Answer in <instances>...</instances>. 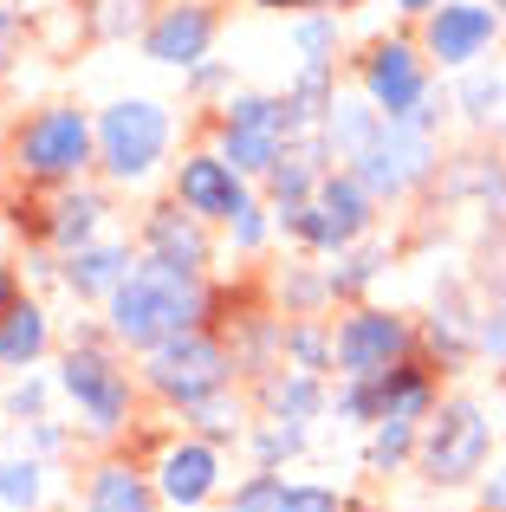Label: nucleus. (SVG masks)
Returning a JSON list of instances; mask_svg holds the SVG:
<instances>
[{"instance_id": "f257e3e1", "label": "nucleus", "mask_w": 506, "mask_h": 512, "mask_svg": "<svg viewBox=\"0 0 506 512\" xmlns=\"http://www.w3.org/2000/svg\"><path fill=\"white\" fill-rule=\"evenodd\" d=\"M221 286L215 273H182V266H163V260H137L130 279L104 299V331L124 357H143L163 338H182L195 325H221Z\"/></svg>"}, {"instance_id": "f03ea898", "label": "nucleus", "mask_w": 506, "mask_h": 512, "mask_svg": "<svg viewBox=\"0 0 506 512\" xmlns=\"http://www.w3.org/2000/svg\"><path fill=\"white\" fill-rule=\"evenodd\" d=\"M52 383H59V402L72 409V428L91 448H117L137 428V409H143L137 357H124L104 325H85L72 344H59Z\"/></svg>"}, {"instance_id": "7ed1b4c3", "label": "nucleus", "mask_w": 506, "mask_h": 512, "mask_svg": "<svg viewBox=\"0 0 506 512\" xmlns=\"http://www.w3.org/2000/svg\"><path fill=\"white\" fill-rule=\"evenodd\" d=\"M7 169L26 188H72L98 175V111L52 98L7 130Z\"/></svg>"}, {"instance_id": "20e7f679", "label": "nucleus", "mask_w": 506, "mask_h": 512, "mask_svg": "<svg viewBox=\"0 0 506 512\" xmlns=\"http://www.w3.org/2000/svg\"><path fill=\"white\" fill-rule=\"evenodd\" d=\"M494 409H487V396H474V389H448L442 409L422 422V448H416V480L429 493H468L474 480L494 467Z\"/></svg>"}, {"instance_id": "39448f33", "label": "nucleus", "mask_w": 506, "mask_h": 512, "mask_svg": "<svg viewBox=\"0 0 506 512\" xmlns=\"http://www.w3.org/2000/svg\"><path fill=\"white\" fill-rule=\"evenodd\" d=\"M176 163V111L150 91H124L98 111V182L143 188Z\"/></svg>"}, {"instance_id": "423d86ee", "label": "nucleus", "mask_w": 506, "mask_h": 512, "mask_svg": "<svg viewBox=\"0 0 506 512\" xmlns=\"http://www.w3.org/2000/svg\"><path fill=\"white\" fill-rule=\"evenodd\" d=\"M137 383H143V402L182 415V409H195V402H208L215 389H234L241 370H234V350L221 338V325H195V331H182V338H163L156 350H143Z\"/></svg>"}, {"instance_id": "0eeeda50", "label": "nucleus", "mask_w": 506, "mask_h": 512, "mask_svg": "<svg viewBox=\"0 0 506 512\" xmlns=\"http://www.w3.org/2000/svg\"><path fill=\"white\" fill-rule=\"evenodd\" d=\"M344 169L364 175L370 195H377L383 208H403V201L429 195L435 175H442V130L416 124V117H383L377 137H370L364 150H357V163H344Z\"/></svg>"}, {"instance_id": "6e6552de", "label": "nucleus", "mask_w": 506, "mask_h": 512, "mask_svg": "<svg viewBox=\"0 0 506 512\" xmlns=\"http://www.w3.org/2000/svg\"><path fill=\"white\" fill-rule=\"evenodd\" d=\"M286 143H292V117L279 91H228L215 104V150L247 182H266V169L286 156Z\"/></svg>"}, {"instance_id": "1a4fd4ad", "label": "nucleus", "mask_w": 506, "mask_h": 512, "mask_svg": "<svg viewBox=\"0 0 506 512\" xmlns=\"http://www.w3.org/2000/svg\"><path fill=\"white\" fill-rule=\"evenodd\" d=\"M331 331H338V376H383L422 350V318L377 305V299L338 305Z\"/></svg>"}, {"instance_id": "9d476101", "label": "nucleus", "mask_w": 506, "mask_h": 512, "mask_svg": "<svg viewBox=\"0 0 506 512\" xmlns=\"http://www.w3.org/2000/svg\"><path fill=\"white\" fill-rule=\"evenodd\" d=\"M351 78H357V91H364L383 117H409L416 104H429L435 91H442V72L429 65L422 39H409V33L370 39V46L351 59Z\"/></svg>"}, {"instance_id": "9b49d317", "label": "nucleus", "mask_w": 506, "mask_h": 512, "mask_svg": "<svg viewBox=\"0 0 506 512\" xmlns=\"http://www.w3.org/2000/svg\"><path fill=\"white\" fill-rule=\"evenodd\" d=\"M150 480H156L163 512H208V506L228 500V448H215V441L182 428V435L156 441Z\"/></svg>"}, {"instance_id": "f8f14e48", "label": "nucleus", "mask_w": 506, "mask_h": 512, "mask_svg": "<svg viewBox=\"0 0 506 512\" xmlns=\"http://www.w3.org/2000/svg\"><path fill=\"white\" fill-rule=\"evenodd\" d=\"M416 39L422 52H429L435 72H474V65H487V52L506 39L500 26V7L494 0H442L435 13H422L416 20Z\"/></svg>"}, {"instance_id": "ddd939ff", "label": "nucleus", "mask_w": 506, "mask_h": 512, "mask_svg": "<svg viewBox=\"0 0 506 512\" xmlns=\"http://www.w3.org/2000/svg\"><path fill=\"white\" fill-rule=\"evenodd\" d=\"M169 195H176L189 214H202L208 227H228L234 214L260 195V182H247L215 143H195V150H182L176 163H169Z\"/></svg>"}, {"instance_id": "4468645a", "label": "nucleus", "mask_w": 506, "mask_h": 512, "mask_svg": "<svg viewBox=\"0 0 506 512\" xmlns=\"http://www.w3.org/2000/svg\"><path fill=\"white\" fill-rule=\"evenodd\" d=\"M215 39H221V7L215 0H163L137 46H143V59L163 65V72H195V65L215 52Z\"/></svg>"}, {"instance_id": "2eb2a0df", "label": "nucleus", "mask_w": 506, "mask_h": 512, "mask_svg": "<svg viewBox=\"0 0 506 512\" xmlns=\"http://www.w3.org/2000/svg\"><path fill=\"white\" fill-rule=\"evenodd\" d=\"M33 195H39V247L59 253V260L111 234V188H104V182L33 188Z\"/></svg>"}, {"instance_id": "dca6fc26", "label": "nucleus", "mask_w": 506, "mask_h": 512, "mask_svg": "<svg viewBox=\"0 0 506 512\" xmlns=\"http://www.w3.org/2000/svg\"><path fill=\"white\" fill-rule=\"evenodd\" d=\"M137 253L163 260V266H182V273H215V227L202 214H189L176 195H163L137 214Z\"/></svg>"}, {"instance_id": "f3484780", "label": "nucleus", "mask_w": 506, "mask_h": 512, "mask_svg": "<svg viewBox=\"0 0 506 512\" xmlns=\"http://www.w3.org/2000/svg\"><path fill=\"white\" fill-rule=\"evenodd\" d=\"M422 357L442 376H468L481 363V292L468 286H442L422 318Z\"/></svg>"}, {"instance_id": "a211bd4d", "label": "nucleus", "mask_w": 506, "mask_h": 512, "mask_svg": "<svg viewBox=\"0 0 506 512\" xmlns=\"http://www.w3.org/2000/svg\"><path fill=\"white\" fill-rule=\"evenodd\" d=\"M78 512H163L150 461H137L124 448H104L85 467V480H78Z\"/></svg>"}, {"instance_id": "6ab92c4d", "label": "nucleus", "mask_w": 506, "mask_h": 512, "mask_svg": "<svg viewBox=\"0 0 506 512\" xmlns=\"http://www.w3.org/2000/svg\"><path fill=\"white\" fill-rule=\"evenodd\" d=\"M137 260H143L137 240L104 234V240H91V247L65 253V260H59V286L72 292L78 305H98V312H104V299H111V292L130 279V266H137Z\"/></svg>"}, {"instance_id": "aec40b11", "label": "nucleus", "mask_w": 506, "mask_h": 512, "mask_svg": "<svg viewBox=\"0 0 506 512\" xmlns=\"http://www.w3.org/2000/svg\"><path fill=\"white\" fill-rule=\"evenodd\" d=\"M247 396H253V415H273V422H312V428L331 422V376L292 370V363L253 376Z\"/></svg>"}, {"instance_id": "412c9836", "label": "nucleus", "mask_w": 506, "mask_h": 512, "mask_svg": "<svg viewBox=\"0 0 506 512\" xmlns=\"http://www.w3.org/2000/svg\"><path fill=\"white\" fill-rule=\"evenodd\" d=\"M331 169H338V156H331L325 130H312V137H292V143H286V156H279V163L266 169L260 195L273 201V214H286V208H305V201L318 195V182H325Z\"/></svg>"}, {"instance_id": "4be33fe9", "label": "nucleus", "mask_w": 506, "mask_h": 512, "mask_svg": "<svg viewBox=\"0 0 506 512\" xmlns=\"http://www.w3.org/2000/svg\"><path fill=\"white\" fill-rule=\"evenodd\" d=\"M377 383V422H429L435 409H442V370H435L429 357H409V363H396V370H383V376H370Z\"/></svg>"}, {"instance_id": "5701e85b", "label": "nucleus", "mask_w": 506, "mask_h": 512, "mask_svg": "<svg viewBox=\"0 0 506 512\" xmlns=\"http://www.w3.org/2000/svg\"><path fill=\"white\" fill-rule=\"evenodd\" d=\"M52 350H59L52 312L33 299V292H20V299L0 312V376H26V370H39Z\"/></svg>"}, {"instance_id": "b1692460", "label": "nucleus", "mask_w": 506, "mask_h": 512, "mask_svg": "<svg viewBox=\"0 0 506 512\" xmlns=\"http://www.w3.org/2000/svg\"><path fill=\"white\" fill-rule=\"evenodd\" d=\"M435 188H442V201H474V208H487V214H506V156L500 150H468V156H455V163H442Z\"/></svg>"}, {"instance_id": "393cba45", "label": "nucleus", "mask_w": 506, "mask_h": 512, "mask_svg": "<svg viewBox=\"0 0 506 512\" xmlns=\"http://www.w3.org/2000/svg\"><path fill=\"white\" fill-rule=\"evenodd\" d=\"M390 260H396V247H390L383 234H364L357 247H344L338 260H325L331 305H357V299H370V292H377V279L390 273Z\"/></svg>"}, {"instance_id": "a878e982", "label": "nucleus", "mask_w": 506, "mask_h": 512, "mask_svg": "<svg viewBox=\"0 0 506 512\" xmlns=\"http://www.w3.org/2000/svg\"><path fill=\"white\" fill-rule=\"evenodd\" d=\"M312 201H318V208H325V214H331V221H338L351 240H364V234H377V227H383V201L370 195L364 175L344 169V163L331 169L325 182H318V195H312Z\"/></svg>"}, {"instance_id": "bb28decb", "label": "nucleus", "mask_w": 506, "mask_h": 512, "mask_svg": "<svg viewBox=\"0 0 506 512\" xmlns=\"http://www.w3.org/2000/svg\"><path fill=\"white\" fill-rule=\"evenodd\" d=\"M182 428L234 454V448L247 441V428H253V396H247V383H234V389H215L208 402H195V409H182Z\"/></svg>"}, {"instance_id": "cd10ccee", "label": "nucleus", "mask_w": 506, "mask_h": 512, "mask_svg": "<svg viewBox=\"0 0 506 512\" xmlns=\"http://www.w3.org/2000/svg\"><path fill=\"white\" fill-rule=\"evenodd\" d=\"M338 65H299L292 72V85L279 91L286 98V117H292V137H312V130H325L331 104H338Z\"/></svg>"}, {"instance_id": "c85d7f7f", "label": "nucleus", "mask_w": 506, "mask_h": 512, "mask_svg": "<svg viewBox=\"0 0 506 512\" xmlns=\"http://www.w3.org/2000/svg\"><path fill=\"white\" fill-rule=\"evenodd\" d=\"M305 448H312V422H273V415H253L241 441L247 467H266V474H286L292 461H305Z\"/></svg>"}, {"instance_id": "c756f323", "label": "nucleus", "mask_w": 506, "mask_h": 512, "mask_svg": "<svg viewBox=\"0 0 506 512\" xmlns=\"http://www.w3.org/2000/svg\"><path fill=\"white\" fill-rule=\"evenodd\" d=\"M416 448H422V422H377L364 435V474L377 487H390V480L416 474Z\"/></svg>"}, {"instance_id": "7c9ffc66", "label": "nucleus", "mask_w": 506, "mask_h": 512, "mask_svg": "<svg viewBox=\"0 0 506 512\" xmlns=\"http://www.w3.org/2000/svg\"><path fill=\"white\" fill-rule=\"evenodd\" d=\"M377 124H383V111L364 98V91H338V104H331V117H325V143H331V156L338 163H357V150H364L370 137H377Z\"/></svg>"}, {"instance_id": "2f4dec72", "label": "nucleus", "mask_w": 506, "mask_h": 512, "mask_svg": "<svg viewBox=\"0 0 506 512\" xmlns=\"http://www.w3.org/2000/svg\"><path fill=\"white\" fill-rule=\"evenodd\" d=\"M279 363L312 370V376H338V331H331V318H286Z\"/></svg>"}, {"instance_id": "473e14b6", "label": "nucleus", "mask_w": 506, "mask_h": 512, "mask_svg": "<svg viewBox=\"0 0 506 512\" xmlns=\"http://www.w3.org/2000/svg\"><path fill=\"white\" fill-rule=\"evenodd\" d=\"M273 305H279L286 318H325V312H331V279H325V266L305 253L299 266L273 273Z\"/></svg>"}, {"instance_id": "72a5a7b5", "label": "nucleus", "mask_w": 506, "mask_h": 512, "mask_svg": "<svg viewBox=\"0 0 506 512\" xmlns=\"http://www.w3.org/2000/svg\"><path fill=\"white\" fill-rule=\"evenodd\" d=\"M46 493H52V461H39L26 448L0 454V512H39Z\"/></svg>"}, {"instance_id": "f704fd0d", "label": "nucleus", "mask_w": 506, "mask_h": 512, "mask_svg": "<svg viewBox=\"0 0 506 512\" xmlns=\"http://www.w3.org/2000/svg\"><path fill=\"white\" fill-rule=\"evenodd\" d=\"M156 7L163 0H85V33L104 39V46H130V39H143V26L156 20Z\"/></svg>"}, {"instance_id": "c9c22d12", "label": "nucleus", "mask_w": 506, "mask_h": 512, "mask_svg": "<svg viewBox=\"0 0 506 512\" xmlns=\"http://www.w3.org/2000/svg\"><path fill=\"white\" fill-rule=\"evenodd\" d=\"M292 52L299 65H338L344 52V13H292Z\"/></svg>"}, {"instance_id": "e433bc0d", "label": "nucleus", "mask_w": 506, "mask_h": 512, "mask_svg": "<svg viewBox=\"0 0 506 512\" xmlns=\"http://www.w3.org/2000/svg\"><path fill=\"white\" fill-rule=\"evenodd\" d=\"M221 512H292V480L286 474H266V467H247V474L228 487Z\"/></svg>"}, {"instance_id": "4c0bfd02", "label": "nucleus", "mask_w": 506, "mask_h": 512, "mask_svg": "<svg viewBox=\"0 0 506 512\" xmlns=\"http://www.w3.org/2000/svg\"><path fill=\"white\" fill-rule=\"evenodd\" d=\"M331 422L351 428V435H370L377 428V383L370 376H331Z\"/></svg>"}, {"instance_id": "58836bf2", "label": "nucleus", "mask_w": 506, "mask_h": 512, "mask_svg": "<svg viewBox=\"0 0 506 512\" xmlns=\"http://www.w3.org/2000/svg\"><path fill=\"white\" fill-rule=\"evenodd\" d=\"M52 396H59V383H52L46 370L7 376V396H0V415H7L13 428H26V422H39V415H52Z\"/></svg>"}, {"instance_id": "ea45409f", "label": "nucleus", "mask_w": 506, "mask_h": 512, "mask_svg": "<svg viewBox=\"0 0 506 512\" xmlns=\"http://www.w3.org/2000/svg\"><path fill=\"white\" fill-rule=\"evenodd\" d=\"M221 234H228V247L241 253V260H260L266 247H273V234H279V214H273V201L266 195H253L241 214H234L228 227H221Z\"/></svg>"}, {"instance_id": "a19ab883", "label": "nucleus", "mask_w": 506, "mask_h": 512, "mask_svg": "<svg viewBox=\"0 0 506 512\" xmlns=\"http://www.w3.org/2000/svg\"><path fill=\"white\" fill-rule=\"evenodd\" d=\"M72 441H78V428H72V422H52V415H39V422H26V428H20V448H26V454H39V461L65 454Z\"/></svg>"}, {"instance_id": "79ce46f5", "label": "nucleus", "mask_w": 506, "mask_h": 512, "mask_svg": "<svg viewBox=\"0 0 506 512\" xmlns=\"http://www.w3.org/2000/svg\"><path fill=\"white\" fill-rule=\"evenodd\" d=\"M292 512H344V487H331V480H292Z\"/></svg>"}, {"instance_id": "37998d69", "label": "nucleus", "mask_w": 506, "mask_h": 512, "mask_svg": "<svg viewBox=\"0 0 506 512\" xmlns=\"http://www.w3.org/2000/svg\"><path fill=\"white\" fill-rule=\"evenodd\" d=\"M468 500H474V512H506V454H494V467L468 487Z\"/></svg>"}, {"instance_id": "c03bdc74", "label": "nucleus", "mask_w": 506, "mask_h": 512, "mask_svg": "<svg viewBox=\"0 0 506 512\" xmlns=\"http://www.w3.org/2000/svg\"><path fill=\"white\" fill-rule=\"evenodd\" d=\"M182 78H189V98H228V91H234V72L221 59H202L195 72H182Z\"/></svg>"}, {"instance_id": "a18cd8bd", "label": "nucleus", "mask_w": 506, "mask_h": 512, "mask_svg": "<svg viewBox=\"0 0 506 512\" xmlns=\"http://www.w3.org/2000/svg\"><path fill=\"white\" fill-rule=\"evenodd\" d=\"M13 299H20V266H13L7 253H0V312H7Z\"/></svg>"}, {"instance_id": "49530a36", "label": "nucleus", "mask_w": 506, "mask_h": 512, "mask_svg": "<svg viewBox=\"0 0 506 512\" xmlns=\"http://www.w3.org/2000/svg\"><path fill=\"white\" fill-rule=\"evenodd\" d=\"M13 39H20V13H7V7H0V65L13 59Z\"/></svg>"}, {"instance_id": "de8ad7c7", "label": "nucleus", "mask_w": 506, "mask_h": 512, "mask_svg": "<svg viewBox=\"0 0 506 512\" xmlns=\"http://www.w3.org/2000/svg\"><path fill=\"white\" fill-rule=\"evenodd\" d=\"M253 7H266V13H312V0H253Z\"/></svg>"}, {"instance_id": "09e8293b", "label": "nucleus", "mask_w": 506, "mask_h": 512, "mask_svg": "<svg viewBox=\"0 0 506 512\" xmlns=\"http://www.w3.org/2000/svg\"><path fill=\"white\" fill-rule=\"evenodd\" d=\"M442 7V0H396V13H403V20H422V13H435Z\"/></svg>"}, {"instance_id": "8fccbe9b", "label": "nucleus", "mask_w": 506, "mask_h": 512, "mask_svg": "<svg viewBox=\"0 0 506 512\" xmlns=\"http://www.w3.org/2000/svg\"><path fill=\"white\" fill-rule=\"evenodd\" d=\"M494 143H506V78H500V104H494V130H487Z\"/></svg>"}, {"instance_id": "3c124183", "label": "nucleus", "mask_w": 506, "mask_h": 512, "mask_svg": "<svg viewBox=\"0 0 506 512\" xmlns=\"http://www.w3.org/2000/svg\"><path fill=\"white\" fill-rule=\"evenodd\" d=\"M344 512H383L377 493H344Z\"/></svg>"}, {"instance_id": "603ef678", "label": "nucleus", "mask_w": 506, "mask_h": 512, "mask_svg": "<svg viewBox=\"0 0 506 512\" xmlns=\"http://www.w3.org/2000/svg\"><path fill=\"white\" fill-rule=\"evenodd\" d=\"M312 7H318V13H351L357 0H312Z\"/></svg>"}, {"instance_id": "864d4df0", "label": "nucleus", "mask_w": 506, "mask_h": 512, "mask_svg": "<svg viewBox=\"0 0 506 512\" xmlns=\"http://www.w3.org/2000/svg\"><path fill=\"white\" fill-rule=\"evenodd\" d=\"M429 512H474V506H429Z\"/></svg>"}, {"instance_id": "5fc2aeb1", "label": "nucleus", "mask_w": 506, "mask_h": 512, "mask_svg": "<svg viewBox=\"0 0 506 512\" xmlns=\"http://www.w3.org/2000/svg\"><path fill=\"white\" fill-rule=\"evenodd\" d=\"M494 7H500V26H506V0H494Z\"/></svg>"}, {"instance_id": "6e6d98bb", "label": "nucleus", "mask_w": 506, "mask_h": 512, "mask_svg": "<svg viewBox=\"0 0 506 512\" xmlns=\"http://www.w3.org/2000/svg\"><path fill=\"white\" fill-rule=\"evenodd\" d=\"M500 383H506V363H500Z\"/></svg>"}, {"instance_id": "4d7b16f0", "label": "nucleus", "mask_w": 506, "mask_h": 512, "mask_svg": "<svg viewBox=\"0 0 506 512\" xmlns=\"http://www.w3.org/2000/svg\"><path fill=\"white\" fill-rule=\"evenodd\" d=\"M500 448H506V428H500Z\"/></svg>"}]
</instances>
